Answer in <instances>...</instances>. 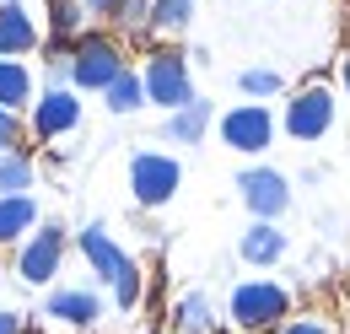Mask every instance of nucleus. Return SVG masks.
<instances>
[{"label":"nucleus","mask_w":350,"mask_h":334,"mask_svg":"<svg viewBox=\"0 0 350 334\" xmlns=\"http://www.w3.org/2000/svg\"><path fill=\"white\" fill-rule=\"evenodd\" d=\"M81 253H87L92 270L113 286V302H119V307H135V302H140V270H135V259L119 248L103 227H87V232H81Z\"/></svg>","instance_id":"nucleus-1"},{"label":"nucleus","mask_w":350,"mask_h":334,"mask_svg":"<svg viewBox=\"0 0 350 334\" xmlns=\"http://www.w3.org/2000/svg\"><path fill=\"white\" fill-rule=\"evenodd\" d=\"M291 313V292L275 281H243L232 292V324L237 329H275Z\"/></svg>","instance_id":"nucleus-2"},{"label":"nucleus","mask_w":350,"mask_h":334,"mask_svg":"<svg viewBox=\"0 0 350 334\" xmlns=\"http://www.w3.org/2000/svg\"><path fill=\"white\" fill-rule=\"evenodd\" d=\"M140 86H146V97L157 103V108H189L194 103V86H189V65H183V54H151L146 60V70H140Z\"/></svg>","instance_id":"nucleus-3"},{"label":"nucleus","mask_w":350,"mask_h":334,"mask_svg":"<svg viewBox=\"0 0 350 334\" xmlns=\"http://www.w3.org/2000/svg\"><path fill=\"white\" fill-rule=\"evenodd\" d=\"M59 259H65V227H38L33 237H27V248L16 259V275L27 281V286H49L54 275H59Z\"/></svg>","instance_id":"nucleus-4"},{"label":"nucleus","mask_w":350,"mask_h":334,"mask_svg":"<svg viewBox=\"0 0 350 334\" xmlns=\"http://www.w3.org/2000/svg\"><path fill=\"white\" fill-rule=\"evenodd\" d=\"M119 70H124V54L108 38H81L76 54H70V81L92 86V92H108V81H113Z\"/></svg>","instance_id":"nucleus-5"},{"label":"nucleus","mask_w":350,"mask_h":334,"mask_svg":"<svg viewBox=\"0 0 350 334\" xmlns=\"http://www.w3.org/2000/svg\"><path fill=\"white\" fill-rule=\"evenodd\" d=\"M130 189L140 205H167L178 189V162L173 157H157V151H140L130 162Z\"/></svg>","instance_id":"nucleus-6"},{"label":"nucleus","mask_w":350,"mask_h":334,"mask_svg":"<svg viewBox=\"0 0 350 334\" xmlns=\"http://www.w3.org/2000/svg\"><path fill=\"white\" fill-rule=\"evenodd\" d=\"M329 125H334V97L323 86H307L297 103H286V135L318 140V135H329Z\"/></svg>","instance_id":"nucleus-7"},{"label":"nucleus","mask_w":350,"mask_h":334,"mask_svg":"<svg viewBox=\"0 0 350 334\" xmlns=\"http://www.w3.org/2000/svg\"><path fill=\"white\" fill-rule=\"evenodd\" d=\"M237 189H243V205L254 210L259 221H275L280 210L291 205V189H286V178H280L275 167H254V172H243Z\"/></svg>","instance_id":"nucleus-8"},{"label":"nucleus","mask_w":350,"mask_h":334,"mask_svg":"<svg viewBox=\"0 0 350 334\" xmlns=\"http://www.w3.org/2000/svg\"><path fill=\"white\" fill-rule=\"evenodd\" d=\"M221 135H226V146H237V151H264V146L275 140V119H269V108H259V103H243V108H232V114L221 119Z\"/></svg>","instance_id":"nucleus-9"},{"label":"nucleus","mask_w":350,"mask_h":334,"mask_svg":"<svg viewBox=\"0 0 350 334\" xmlns=\"http://www.w3.org/2000/svg\"><path fill=\"white\" fill-rule=\"evenodd\" d=\"M44 313H49V318H59V324L87 329V324H97V318H103V302H97L92 292H49Z\"/></svg>","instance_id":"nucleus-10"},{"label":"nucleus","mask_w":350,"mask_h":334,"mask_svg":"<svg viewBox=\"0 0 350 334\" xmlns=\"http://www.w3.org/2000/svg\"><path fill=\"white\" fill-rule=\"evenodd\" d=\"M237 253H243L248 264H275V259H286V232H280L275 221H254V227L243 232Z\"/></svg>","instance_id":"nucleus-11"},{"label":"nucleus","mask_w":350,"mask_h":334,"mask_svg":"<svg viewBox=\"0 0 350 334\" xmlns=\"http://www.w3.org/2000/svg\"><path fill=\"white\" fill-rule=\"evenodd\" d=\"M76 119H81V103L59 86V92H49L44 103H38V114H33V125H38V135H65V129H76Z\"/></svg>","instance_id":"nucleus-12"},{"label":"nucleus","mask_w":350,"mask_h":334,"mask_svg":"<svg viewBox=\"0 0 350 334\" xmlns=\"http://www.w3.org/2000/svg\"><path fill=\"white\" fill-rule=\"evenodd\" d=\"M33 43H38L33 16H27L22 5H0V60H11V54H27Z\"/></svg>","instance_id":"nucleus-13"},{"label":"nucleus","mask_w":350,"mask_h":334,"mask_svg":"<svg viewBox=\"0 0 350 334\" xmlns=\"http://www.w3.org/2000/svg\"><path fill=\"white\" fill-rule=\"evenodd\" d=\"M38 221V205L27 200V194H11V200H0V243H16L27 227Z\"/></svg>","instance_id":"nucleus-14"},{"label":"nucleus","mask_w":350,"mask_h":334,"mask_svg":"<svg viewBox=\"0 0 350 334\" xmlns=\"http://www.w3.org/2000/svg\"><path fill=\"white\" fill-rule=\"evenodd\" d=\"M205 125H211V103H200V97H194L189 108H178L173 119H167V135L183 140V146H194V140L205 135Z\"/></svg>","instance_id":"nucleus-15"},{"label":"nucleus","mask_w":350,"mask_h":334,"mask_svg":"<svg viewBox=\"0 0 350 334\" xmlns=\"http://www.w3.org/2000/svg\"><path fill=\"white\" fill-rule=\"evenodd\" d=\"M27 92H33V76H27V65H16V60H0V108H22L27 103Z\"/></svg>","instance_id":"nucleus-16"},{"label":"nucleus","mask_w":350,"mask_h":334,"mask_svg":"<svg viewBox=\"0 0 350 334\" xmlns=\"http://www.w3.org/2000/svg\"><path fill=\"white\" fill-rule=\"evenodd\" d=\"M103 97H108V108H113V114H135V108H140V97H146V86H140L135 70H119V76L108 81Z\"/></svg>","instance_id":"nucleus-17"},{"label":"nucleus","mask_w":350,"mask_h":334,"mask_svg":"<svg viewBox=\"0 0 350 334\" xmlns=\"http://www.w3.org/2000/svg\"><path fill=\"white\" fill-rule=\"evenodd\" d=\"M33 183V162L22 157V151H11V157H0V200H11V194H22Z\"/></svg>","instance_id":"nucleus-18"},{"label":"nucleus","mask_w":350,"mask_h":334,"mask_svg":"<svg viewBox=\"0 0 350 334\" xmlns=\"http://www.w3.org/2000/svg\"><path fill=\"white\" fill-rule=\"evenodd\" d=\"M173 318H178L183 334H211V302H205V296H183Z\"/></svg>","instance_id":"nucleus-19"},{"label":"nucleus","mask_w":350,"mask_h":334,"mask_svg":"<svg viewBox=\"0 0 350 334\" xmlns=\"http://www.w3.org/2000/svg\"><path fill=\"white\" fill-rule=\"evenodd\" d=\"M194 5H200V0H151V22H157V27H183V22L194 16Z\"/></svg>","instance_id":"nucleus-20"},{"label":"nucleus","mask_w":350,"mask_h":334,"mask_svg":"<svg viewBox=\"0 0 350 334\" xmlns=\"http://www.w3.org/2000/svg\"><path fill=\"white\" fill-rule=\"evenodd\" d=\"M237 86H243V92H254V97H269V92H280V76H275V70H243Z\"/></svg>","instance_id":"nucleus-21"},{"label":"nucleus","mask_w":350,"mask_h":334,"mask_svg":"<svg viewBox=\"0 0 350 334\" xmlns=\"http://www.w3.org/2000/svg\"><path fill=\"white\" fill-rule=\"evenodd\" d=\"M81 27V0H54V33H76Z\"/></svg>","instance_id":"nucleus-22"},{"label":"nucleus","mask_w":350,"mask_h":334,"mask_svg":"<svg viewBox=\"0 0 350 334\" xmlns=\"http://www.w3.org/2000/svg\"><path fill=\"white\" fill-rule=\"evenodd\" d=\"M119 22L124 27H146L151 22V0H119Z\"/></svg>","instance_id":"nucleus-23"},{"label":"nucleus","mask_w":350,"mask_h":334,"mask_svg":"<svg viewBox=\"0 0 350 334\" xmlns=\"http://www.w3.org/2000/svg\"><path fill=\"white\" fill-rule=\"evenodd\" d=\"M280 334H334V324H323V318H291Z\"/></svg>","instance_id":"nucleus-24"},{"label":"nucleus","mask_w":350,"mask_h":334,"mask_svg":"<svg viewBox=\"0 0 350 334\" xmlns=\"http://www.w3.org/2000/svg\"><path fill=\"white\" fill-rule=\"evenodd\" d=\"M16 114H11V108H0V151H5V146H16Z\"/></svg>","instance_id":"nucleus-25"},{"label":"nucleus","mask_w":350,"mask_h":334,"mask_svg":"<svg viewBox=\"0 0 350 334\" xmlns=\"http://www.w3.org/2000/svg\"><path fill=\"white\" fill-rule=\"evenodd\" d=\"M49 81H54V92H59V81H70V54H54L49 60Z\"/></svg>","instance_id":"nucleus-26"},{"label":"nucleus","mask_w":350,"mask_h":334,"mask_svg":"<svg viewBox=\"0 0 350 334\" xmlns=\"http://www.w3.org/2000/svg\"><path fill=\"white\" fill-rule=\"evenodd\" d=\"M0 334H22V318L16 313H0Z\"/></svg>","instance_id":"nucleus-27"},{"label":"nucleus","mask_w":350,"mask_h":334,"mask_svg":"<svg viewBox=\"0 0 350 334\" xmlns=\"http://www.w3.org/2000/svg\"><path fill=\"white\" fill-rule=\"evenodd\" d=\"M81 11H119V0H81Z\"/></svg>","instance_id":"nucleus-28"},{"label":"nucleus","mask_w":350,"mask_h":334,"mask_svg":"<svg viewBox=\"0 0 350 334\" xmlns=\"http://www.w3.org/2000/svg\"><path fill=\"white\" fill-rule=\"evenodd\" d=\"M345 86H350V54H345Z\"/></svg>","instance_id":"nucleus-29"},{"label":"nucleus","mask_w":350,"mask_h":334,"mask_svg":"<svg viewBox=\"0 0 350 334\" xmlns=\"http://www.w3.org/2000/svg\"><path fill=\"white\" fill-rule=\"evenodd\" d=\"M0 5H16V0H0Z\"/></svg>","instance_id":"nucleus-30"}]
</instances>
